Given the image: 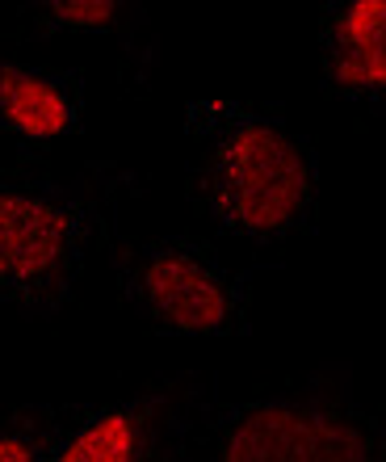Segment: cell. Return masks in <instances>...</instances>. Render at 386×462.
Segmentation results:
<instances>
[{"label": "cell", "instance_id": "cell-2", "mask_svg": "<svg viewBox=\"0 0 386 462\" xmlns=\"http://www.w3.org/2000/svg\"><path fill=\"white\" fill-rule=\"evenodd\" d=\"M223 462H370V450L345 420L265 408L231 433Z\"/></svg>", "mask_w": 386, "mask_h": 462}, {"label": "cell", "instance_id": "cell-9", "mask_svg": "<svg viewBox=\"0 0 386 462\" xmlns=\"http://www.w3.org/2000/svg\"><path fill=\"white\" fill-rule=\"evenodd\" d=\"M0 462H34V454L22 441H0Z\"/></svg>", "mask_w": 386, "mask_h": 462}, {"label": "cell", "instance_id": "cell-6", "mask_svg": "<svg viewBox=\"0 0 386 462\" xmlns=\"http://www.w3.org/2000/svg\"><path fill=\"white\" fill-rule=\"evenodd\" d=\"M0 110L17 131L34 139H51L68 126V101L60 97V88L13 63H0Z\"/></svg>", "mask_w": 386, "mask_h": 462}, {"label": "cell", "instance_id": "cell-8", "mask_svg": "<svg viewBox=\"0 0 386 462\" xmlns=\"http://www.w3.org/2000/svg\"><path fill=\"white\" fill-rule=\"evenodd\" d=\"M51 13L72 25H106L114 22L118 5L114 0H51Z\"/></svg>", "mask_w": 386, "mask_h": 462}, {"label": "cell", "instance_id": "cell-4", "mask_svg": "<svg viewBox=\"0 0 386 462\" xmlns=\"http://www.w3.org/2000/svg\"><path fill=\"white\" fill-rule=\"evenodd\" d=\"M147 294L160 316L189 332L218 328L227 319V294L189 256H160L147 269Z\"/></svg>", "mask_w": 386, "mask_h": 462}, {"label": "cell", "instance_id": "cell-1", "mask_svg": "<svg viewBox=\"0 0 386 462\" xmlns=\"http://www.w3.org/2000/svg\"><path fill=\"white\" fill-rule=\"evenodd\" d=\"M307 194V164L286 134L244 126L218 156V202L235 223L273 231L299 210Z\"/></svg>", "mask_w": 386, "mask_h": 462}, {"label": "cell", "instance_id": "cell-3", "mask_svg": "<svg viewBox=\"0 0 386 462\" xmlns=\"http://www.w3.org/2000/svg\"><path fill=\"white\" fill-rule=\"evenodd\" d=\"M68 219L25 194H0V278H38L63 253Z\"/></svg>", "mask_w": 386, "mask_h": 462}, {"label": "cell", "instance_id": "cell-5", "mask_svg": "<svg viewBox=\"0 0 386 462\" xmlns=\"http://www.w3.org/2000/svg\"><path fill=\"white\" fill-rule=\"evenodd\" d=\"M336 85L386 88V0H357L336 25Z\"/></svg>", "mask_w": 386, "mask_h": 462}, {"label": "cell", "instance_id": "cell-7", "mask_svg": "<svg viewBox=\"0 0 386 462\" xmlns=\"http://www.w3.org/2000/svg\"><path fill=\"white\" fill-rule=\"evenodd\" d=\"M134 454V433L126 416H106L93 429H85L80 438L63 450L60 462H131Z\"/></svg>", "mask_w": 386, "mask_h": 462}]
</instances>
